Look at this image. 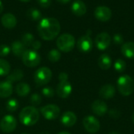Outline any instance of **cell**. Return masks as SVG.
I'll return each instance as SVG.
<instances>
[{"instance_id":"cell-26","label":"cell","mask_w":134,"mask_h":134,"mask_svg":"<svg viewBox=\"0 0 134 134\" xmlns=\"http://www.w3.org/2000/svg\"><path fill=\"white\" fill-rule=\"evenodd\" d=\"M10 69L11 67L9 63L4 59H0V76L9 75L10 72Z\"/></svg>"},{"instance_id":"cell-6","label":"cell","mask_w":134,"mask_h":134,"mask_svg":"<svg viewBox=\"0 0 134 134\" xmlns=\"http://www.w3.org/2000/svg\"><path fill=\"white\" fill-rule=\"evenodd\" d=\"M52 78V71L47 67L39 68L34 74V81L38 86L46 85Z\"/></svg>"},{"instance_id":"cell-38","label":"cell","mask_w":134,"mask_h":134,"mask_svg":"<svg viewBox=\"0 0 134 134\" xmlns=\"http://www.w3.org/2000/svg\"><path fill=\"white\" fill-rule=\"evenodd\" d=\"M41 46H42V45H41V42L39 41H34V42L31 45V47H32L33 50H35V51L41 48Z\"/></svg>"},{"instance_id":"cell-28","label":"cell","mask_w":134,"mask_h":134,"mask_svg":"<svg viewBox=\"0 0 134 134\" xmlns=\"http://www.w3.org/2000/svg\"><path fill=\"white\" fill-rule=\"evenodd\" d=\"M19 102L17 101V100L13 98V99H10L7 101L6 104H5V108H6V110L8 111H10V112H13V111H16L18 108H19Z\"/></svg>"},{"instance_id":"cell-40","label":"cell","mask_w":134,"mask_h":134,"mask_svg":"<svg viewBox=\"0 0 134 134\" xmlns=\"http://www.w3.org/2000/svg\"><path fill=\"white\" fill-rule=\"evenodd\" d=\"M3 9H4V7H3V3H2V2L0 0V14L2 13V11H3Z\"/></svg>"},{"instance_id":"cell-45","label":"cell","mask_w":134,"mask_h":134,"mask_svg":"<svg viewBox=\"0 0 134 134\" xmlns=\"http://www.w3.org/2000/svg\"><path fill=\"white\" fill-rule=\"evenodd\" d=\"M133 123H134V113H133Z\"/></svg>"},{"instance_id":"cell-22","label":"cell","mask_w":134,"mask_h":134,"mask_svg":"<svg viewBox=\"0 0 134 134\" xmlns=\"http://www.w3.org/2000/svg\"><path fill=\"white\" fill-rule=\"evenodd\" d=\"M98 65L102 70H108L111 66V58L108 54L104 53L98 59Z\"/></svg>"},{"instance_id":"cell-35","label":"cell","mask_w":134,"mask_h":134,"mask_svg":"<svg viewBox=\"0 0 134 134\" xmlns=\"http://www.w3.org/2000/svg\"><path fill=\"white\" fill-rule=\"evenodd\" d=\"M113 41H114V42L115 44L121 45V44L123 43L124 39H123V37H122V35H120V34H115L114 35V37H113Z\"/></svg>"},{"instance_id":"cell-24","label":"cell","mask_w":134,"mask_h":134,"mask_svg":"<svg viewBox=\"0 0 134 134\" xmlns=\"http://www.w3.org/2000/svg\"><path fill=\"white\" fill-rule=\"evenodd\" d=\"M24 77V73L20 69H15L13 71V72H11L6 78V80L12 82H18L20 81Z\"/></svg>"},{"instance_id":"cell-4","label":"cell","mask_w":134,"mask_h":134,"mask_svg":"<svg viewBox=\"0 0 134 134\" xmlns=\"http://www.w3.org/2000/svg\"><path fill=\"white\" fill-rule=\"evenodd\" d=\"M75 45V37L71 34H62L57 38V46L58 49L64 53L71 52Z\"/></svg>"},{"instance_id":"cell-16","label":"cell","mask_w":134,"mask_h":134,"mask_svg":"<svg viewBox=\"0 0 134 134\" xmlns=\"http://www.w3.org/2000/svg\"><path fill=\"white\" fill-rule=\"evenodd\" d=\"M115 92L116 90L114 86H112L111 84H106L100 88L99 91V95L103 99L109 100L115 97Z\"/></svg>"},{"instance_id":"cell-1","label":"cell","mask_w":134,"mask_h":134,"mask_svg":"<svg viewBox=\"0 0 134 134\" xmlns=\"http://www.w3.org/2000/svg\"><path fill=\"white\" fill-rule=\"evenodd\" d=\"M38 35L46 41H50L58 36L60 31V24L54 17H46L40 20L37 27Z\"/></svg>"},{"instance_id":"cell-42","label":"cell","mask_w":134,"mask_h":134,"mask_svg":"<svg viewBox=\"0 0 134 134\" xmlns=\"http://www.w3.org/2000/svg\"><path fill=\"white\" fill-rule=\"evenodd\" d=\"M109 134H120L119 132H115V131H114V132H111V133H110Z\"/></svg>"},{"instance_id":"cell-23","label":"cell","mask_w":134,"mask_h":134,"mask_svg":"<svg viewBox=\"0 0 134 134\" xmlns=\"http://www.w3.org/2000/svg\"><path fill=\"white\" fill-rule=\"evenodd\" d=\"M31 91L30 86L26 82H20L16 86V93L20 97H26Z\"/></svg>"},{"instance_id":"cell-10","label":"cell","mask_w":134,"mask_h":134,"mask_svg":"<svg viewBox=\"0 0 134 134\" xmlns=\"http://www.w3.org/2000/svg\"><path fill=\"white\" fill-rule=\"evenodd\" d=\"M57 94L59 97L65 99L68 98L71 92H72V86L70 82L68 81H61L57 86Z\"/></svg>"},{"instance_id":"cell-33","label":"cell","mask_w":134,"mask_h":134,"mask_svg":"<svg viewBox=\"0 0 134 134\" xmlns=\"http://www.w3.org/2000/svg\"><path fill=\"white\" fill-rule=\"evenodd\" d=\"M11 49L7 46V45H0V57H6L9 55V53H10Z\"/></svg>"},{"instance_id":"cell-11","label":"cell","mask_w":134,"mask_h":134,"mask_svg":"<svg viewBox=\"0 0 134 134\" xmlns=\"http://www.w3.org/2000/svg\"><path fill=\"white\" fill-rule=\"evenodd\" d=\"M95 44L98 49L105 50L111 44V36L106 32H101L97 35Z\"/></svg>"},{"instance_id":"cell-17","label":"cell","mask_w":134,"mask_h":134,"mask_svg":"<svg viewBox=\"0 0 134 134\" xmlns=\"http://www.w3.org/2000/svg\"><path fill=\"white\" fill-rule=\"evenodd\" d=\"M60 122L66 127H72L77 122V116L72 111H66L61 115Z\"/></svg>"},{"instance_id":"cell-5","label":"cell","mask_w":134,"mask_h":134,"mask_svg":"<svg viewBox=\"0 0 134 134\" xmlns=\"http://www.w3.org/2000/svg\"><path fill=\"white\" fill-rule=\"evenodd\" d=\"M21 58L23 64L28 68L37 67L41 62V57L39 53L33 49H26Z\"/></svg>"},{"instance_id":"cell-39","label":"cell","mask_w":134,"mask_h":134,"mask_svg":"<svg viewBox=\"0 0 134 134\" xmlns=\"http://www.w3.org/2000/svg\"><path fill=\"white\" fill-rule=\"evenodd\" d=\"M57 1L62 4H66V3H68L69 2H71V0H57Z\"/></svg>"},{"instance_id":"cell-7","label":"cell","mask_w":134,"mask_h":134,"mask_svg":"<svg viewBox=\"0 0 134 134\" xmlns=\"http://www.w3.org/2000/svg\"><path fill=\"white\" fill-rule=\"evenodd\" d=\"M16 119L11 115H5L0 122V129L5 133H9L14 131L16 128Z\"/></svg>"},{"instance_id":"cell-30","label":"cell","mask_w":134,"mask_h":134,"mask_svg":"<svg viewBox=\"0 0 134 134\" xmlns=\"http://www.w3.org/2000/svg\"><path fill=\"white\" fill-rule=\"evenodd\" d=\"M114 68L117 72H124L126 68V64L122 59H118L114 64Z\"/></svg>"},{"instance_id":"cell-12","label":"cell","mask_w":134,"mask_h":134,"mask_svg":"<svg viewBox=\"0 0 134 134\" xmlns=\"http://www.w3.org/2000/svg\"><path fill=\"white\" fill-rule=\"evenodd\" d=\"M77 46L79 51L82 53H89L92 50L93 48V41L90 35H86L81 36L78 42H77Z\"/></svg>"},{"instance_id":"cell-20","label":"cell","mask_w":134,"mask_h":134,"mask_svg":"<svg viewBox=\"0 0 134 134\" xmlns=\"http://www.w3.org/2000/svg\"><path fill=\"white\" fill-rule=\"evenodd\" d=\"M11 50L13 52V53L17 57H22L23 53L25 52L26 50V46L22 43L21 41H14L12 44H11Z\"/></svg>"},{"instance_id":"cell-41","label":"cell","mask_w":134,"mask_h":134,"mask_svg":"<svg viewBox=\"0 0 134 134\" xmlns=\"http://www.w3.org/2000/svg\"><path fill=\"white\" fill-rule=\"evenodd\" d=\"M57 134H71L69 132H67V131H62V132H60Z\"/></svg>"},{"instance_id":"cell-43","label":"cell","mask_w":134,"mask_h":134,"mask_svg":"<svg viewBox=\"0 0 134 134\" xmlns=\"http://www.w3.org/2000/svg\"><path fill=\"white\" fill-rule=\"evenodd\" d=\"M19 1L23 2H29V1H31V0H19Z\"/></svg>"},{"instance_id":"cell-8","label":"cell","mask_w":134,"mask_h":134,"mask_svg":"<svg viewBox=\"0 0 134 134\" xmlns=\"http://www.w3.org/2000/svg\"><path fill=\"white\" fill-rule=\"evenodd\" d=\"M40 112L47 120H54L60 115V109L56 104H47L40 109Z\"/></svg>"},{"instance_id":"cell-9","label":"cell","mask_w":134,"mask_h":134,"mask_svg":"<svg viewBox=\"0 0 134 134\" xmlns=\"http://www.w3.org/2000/svg\"><path fill=\"white\" fill-rule=\"evenodd\" d=\"M82 124L85 130L90 133H96L100 128L98 119L93 115L86 116L82 120Z\"/></svg>"},{"instance_id":"cell-31","label":"cell","mask_w":134,"mask_h":134,"mask_svg":"<svg viewBox=\"0 0 134 134\" xmlns=\"http://www.w3.org/2000/svg\"><path fill=\"white\" fill-rule=\"evenodd\" d=\"M30 102L33 107L38 106L42 103V97L38 93H33L30 97Z\"/></svg>"},{"instance_id":"cell-36","label":"cell","mask_w":134,"mask_h":134,"mask_svg":"<svg viewBox=\"0 0 134 134\" xmlns=\"http://www.w3.org/2000/svg\"><path fill=\"white\" fill-rule=\"evenodd\" d=\"M37 2L42 8H48L51 5V0H37Z\"/></svg>"},{"instance_id":"cell-46","label":"cell","mask_w":134,"mask_h":134,"mask_svg":"<svg viewBox=\"0 0 134 134\" xmlns=\"http://www.w3.org/2000/svg\"><path fill=\"white\" fill-rule=\"evenodd\" d=\"M21 134H29V133H21Z\"/></svg>"},{"instance_id":"cell-21","label":"cell","mask_w":134,"mask_h":134,"mask_svg":"<svg viewBox=\"0 0 134 134\" xmlns=\"http://www.w3.org/2000/svg\"><path fill=\"white\" fill-rule=\"evenodd\" d=\"M122 53L129 59H134V42H128L123 43L121 47Z\"/></svg>"},{"instance_id":"cell-37","label":"cell","mask_w":134,"mask_h":134,"mask_svg":"<svg viewBox=\"0 0 134 134\" xmlns=\"http://www.w3.org/2000/svg\"><path fill=\"white\" fill-rule=\"evenodd\" d=\"M58 78H59V81L60 82H61V81H68V75L66 72L62 71V72H60L59 74Z\"/></svg>"},{"instance_id":"cell-18","label":"cell","mask_w":134,"mask_h":134,"mask_svg":"<svg viewBox=\"0 0 134 134\" xmlns=\"http://www.w3.org/2000/svg\"><path fill=\"white\" fill-rule=\"evenodd\" d=\"M71 12L78 16H82L85 15L87 10L86 4L81 0L74 1L71 6Z\"/></svg>"},{"instance_id":"cell-27","label":"cell","mask_w":134,"mask_h":134,"mask_svg":"<svg viewBox=\"0 0 134 134\" xmlns=\"http://www.w3.org/2000/svg\"><path fill=\"white\" fill-rule=\"evenodd\" d=\"M61 57V53L58 49H53L48 53V59L49 61L53 63H56L60 60Z\"/></svg>"},{"instance_id":"cell-29","label":"cell","mask_w":134,"mask_h":134,"mask_svg":"<svg viewBox=\"0 0 134 134\" xmlns=\"http://www.w3.org/2000/svg\"><path fill=\"white\" fill-rule=\"evenodd\" d=\"M34 41H35L34 35L32 34H31V33H25V34H24L22 35L21 42L26 47L31 46Z\"/></svg>"},{"instance_id":"cell-2","label":"cell","mask_w":134,"mask_h":134,"mask_svg":"<svg viewBox=\"0 0 134 134\" xmlns=\"http://www.w3.org/2000/svg\"><path fill=\"white\" fill-rule=\"evenodd\" d=\"M20 122L27 126H31L36 124L39 119V111L33 106H27L24 108L19 115Z\"/></svg>"},{"instance_id":"cell-14","label":"cell","mask_w":134,"mask_h":134,"mask_svg":"<svg viewBox=\"0 0 134 134\" xmlns=\"http://www.w3.org/2000/svg\"><path fill=\"white\" fill-rule=\"evenodd\" d=\"M91 109L96 115L100 117L105 115V114L108 111V108L106 103L100 100H94L91 105Z\"/></svg>"},{"instance_id":"cell-19","label":"cell","mask_w":134,"mask_h":134,"mask_svg":"<svg viewBox=\"0 0 134 134\" xmlns=\"http://www.w3.org/2000/svg\"><path fill=\"white\" fill-rule=\"evenodd\" d=\"M13 91V85L10 82L5 80L0 82V97L6 98L12 95Z\"/></svg>"},{"instance_id":"cell-34","label":"cell","mask_w":134,"mask_h":134,"mask_svg":"<svg viewBox=\"0 0 134 134\" xmlns=\"http://www.w3.org/2000/svg\"><path fill=\"white\" fill-rule=\"evenodd\" d=\"M121 115V112L119 109L116 108H112L109 111V116L113 118V119H118Z\"/></svg>"},{"instance_id":"cell-3","label":"cell","mask_w":134,"mask_h":134,"mask_svg":"<svg viewBox=\"0 0 134 134\" xmlns=\"http://www.w3.org/2000/svg\"><path fill=\"white\" fill-rule=\"evenodd\" d=\"M117 87L119 92L125 97L130 96L134 90L133 79L127 75L120 76L117 80Z\"/></svg>"},{"instance_id":"cell-44","label":"cell","mask_w":134,"mask_h":134,"mask_svg":"<svg viewBox=\"0 0 134 134\" xmlns=\"http://www.w3.org/2000/svg\"><path fill=\"white\" fill-rule=\"evenodd\" d=\"M40 134H51V133H48V132H43V133H41Z\"/></svg>"},{"instance_id":"cell-13","label":"cell","mask_w":134,"mask_h":134,"mask_svg":"<svg viewBox=\"0 0 134 134\" xmlns=\"http://www.w3.org/2000/svg\"><path fill=\"white\" fill-rule=\"evenodd\" d=\"M94 16L98 20L105 22L111 18V10L107 6L100 5L96 8L94 11Z\"/></svg>"},{"instance_id":"cell-25","label":"cell","mask_w":134,"mask_h":134,"mask_svg":"<svg viewBox=\"0 0 134 134\" xmlns=\"http://www.w3.org/2000/svg\"><path fill=\"white\" fill-rule=\"evenodd\" d=\"M26 16H27V17L29 20H34V21L39 20L42 18V13H41V12L38 9H35V8H31V9H29L27 11Z\"/></svg>"},{"instance_id":"cell-15","label":"cell","mask_w":134,"mask_h":134,"mask_svg":"<svg viewBox=\"0 0 134 134\" xmlns=\"http://www.w3.org/2000/svg\"><path fill=\"white\" fill-rule=\"evenodd\" d=\"M1 22L4 27L7 29H12L16 27L17 24V20L13 13H6L2 16Z\"/></svg>"},{"instance_id":"cell-32","label":"cell","mask_w":134,"mask_h":134,"mask_svg":"<svg viewBox=\"0 0 134 134\" xmlns=\"http://www.w3.org/2000/svg\"><path fill=\"white\" fill-rule=\"evenodd\" d=\"M42 93L46 98H52L54 96L55 92H54V90L52 87L46 86V87H44L42 90Z\"/></svg>"}]
</instances>
